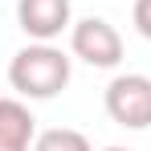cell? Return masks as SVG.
Masks as SVG:
<instances>
[{"label":"cell","mask_w":151,"mask_h":151,"mask_svg":"<svg viewBox=\"0 0 151 151\" xmlns=\"http://www.w3.org/2000/svg\"><path fill=\"white\" fill-rule=\"evenodd\" d=\"M131 21H135V29H139V37H147V41H151V0H135Z\"/></svg>","instance_id":"52a82bcc"},{"label":"cell","mask_w":151,"mask_h":151,"mask_svg":"<svg viewBox=\"0 0 151 151\" xmlns=\"http://www.w3.org/2000/svg\"><path fill=\"white\" fill-rule=\"evenodd\" d=\"M106 151H127V147H106Z\"/></svg>","instance_id":"ba28073f"},{"label":"cell","mask_w":151,"mask_h":151,"mask_svg":"<svg viewBox=\"0 0 151 151\" xmlns=\"http://www.w3.org/2000/svg\"><path fill=\"white\" fill-rule=\"evenodd\" d=\"M70 17H74L70 0H17V25L25 29L33 41L61 37L65 29L74 25Z\"/></svg>","instance_id":"277c9868"},{"label":"cell","mask_w":151,"mask_h":151,"mask_svg":"<svg viewBox=\"0 0 151 151\" xmlns=\"http://www.w3.org/2000/svg\"><path fill=\"white\" fill-rule=\"evenodd\" d=\"M70 49H74V57H82L94 70H114L123 61V37L102 17H82L70 25Z\"/></svg>","instance_id":"3957f363"},{"label":"cell","mask_w":151,"mask_h":151,"mask_svg":"<svg viewBox=\"0 0 151 151\" xmlns=\"http://www.w3.org/2000/svg\"><path fill=\"white\" fill-rule=\"evenodd\" d=\"M37 119L25 98H0V151H33Z\"/></svg>","instance_id":"5b68a950"},{"label":"cell","mask_w":151,"mask_h":151,"mask_svg":"<svg viewBox=\"0 0 151 151\" xmlns=\"http://www.w3.org/2000/svg\"><path fill=\"white\" fill-rule=\"evenodd\" d=\"M33 151H94V147L74 127H49V131H41L33 139Z\"/></svg>","instance_id":"8992f818"},{"label":"cell","mask_w":151,"mask_h":151,"mask_svg":"<svg viewBox=\"0 0 151 151\" xmlns=\"http://www.w3.org/2000/svg\"><path fill=\"white\" fill-rule=\"evenodd\" d=\"M8 86L17 90V98L25 102H45L57 98L70 86V57L57 49L53 41H37L12 53L8 61Z\"/></svg>","instance_id":"6da1fadb"},{"label":"cell","mask_w":151,"mask_h":151,"mask_svg":"<svg viewBox=\"0 0 151 151\" xmlns=\"http://www.w3.org/2000/svg\"><path fill=\"white\" fill-rule=\"evenodd\" d=\"M102 106H106L110 123L127 127V131H147L151 127V78L147 74H119L106 86Z\"/></svg>","instance_id":"7a4b0ae2"}]
</instances>
